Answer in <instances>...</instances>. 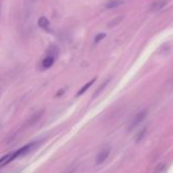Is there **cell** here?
Wrapping results in <instances>:
<instances>
[{
    "mask_svg": "<svg viewBox=\"0 0 173 173\" xmlns=\"http://www.w3.org/2000/svg\"><path fill=\"white\" fill-rule=\"evenodd\" d=\"M53 64H54V57L52 55L46 56L43 59V61H42V67H43V69L50 68Z\"/></svg>",
    "mask_w": 173,
    "mask_h": 173,
    "instance_id": "7",
    "label": "cell"
},
{
    "mask_svg": "<svg viewBox=\"0 0 173 173\" xmlns=\"http://www.w3.org/2000/svg\"><path fill=\"white\" fill-rule=\"evenodd\" d=\"M167 4V1L166 0H158V1H155L153 4L151 5L150 7V10L151 11H159V10L163 9L164 6Z\"/></svg>",
    "mask_w": 173,
    "mask_h": 173,
    "instance_id": "3",
    "label": "cell"
},
{
    "mask_svg": "<svg viewBox=\"0 0 173 173\" xmlns=\"http://www.w3.org/2000/svg\"><path fill=\"white\" fill-rule=\"evenodd\" d=\"M109 154H110V150H109V149H106V150L101 151L100 153L98 154V156H97V159H96V163H97V164L103 163V162L108 158Z\"/></svg>",
    "mask_w": 173,
    "mask_h": 173,
    "instance_id": "4",
    "label": "cell"
},
{
    "mask_svg": "<svg viewBox=\"0 0 173 173\" xmlns=\"http://www.w3.org/2000/svg\"><path fill=\"white\" fill-rule=\"evenodd\" d=\"M110 79H108V81L104 82V84L102 85V86H101V88H100V89H98V91H97V92H96V94H95V96H94V97H97V96H98V95H99V94H100V93H101V92H102L104 89H105V87H106V86H107V85H108V82H110Z\"/></svg>",
    "mask_w": 173,
    "mask_h": 173,
    "instance_id": "11",
    "label": "cell"
},
{
    "mask_svg": "<svg viewBox=\"0 0 173 173\" xmlns=\"http://www.w3.org/2000/svg\"><path fill=\"white\" fill-rule=\"evenodd\" d=\"M146 131H147V128H144V129L141 130V131L137 134V137H135V142H137V143L141 142V141H142V138L144 137V135H145Z\"/></svg>",
    "mask_w": 173,
    "mask_h": 173,
    "instance_id": "9",
    "label": "cell"
},
{
    "mask_svg": "<svg viewBox=\"0 0 173 173\" xmlns=\"http://www.w3.org/2000/svg\"><path fill=\"white\" fill-rule=\"evenodd\" d=\"M165 170H166V166H165L164 164H160V165L157 166L155 173H163Z\"/></svg>",
    "mask_w": 173,
    "mask_h": 173,
    "instance_id": "12",
    "label": "cell"
},
{
    "mask_svg": "<svg viewBox=\"0 0 173 173\" xmlns=\"http://www.w3.org/2000/svg\"><path fill=\"white\" fill-rule=\"evenodd\" d=\"M96 79H97V78H94L92 79V81H90V82H88L86 85H85V86H82L81 89L79 90V92L76 93V97H79V96H82V94H85V93H86L88 90L90 89V87H92L93 86V84H94V82H96Z\"/></svg>",
    "mask_w": 173,
    "mask_h": 173,
    "instance_id": "6",
    "label": "cell"
},
{
    "mask_svg": "<svg viewBox=\"0 0 173 173\" xmlns=\"http://www.w3.org/2000/svg\"><path fill=\"white\" fill-rule=\"evenodd\" d=\"M105 38H106V34L105 33L98 34L97 36L95 37V43H99V42H101L103 39H105Z\"/></svg>",
    "mask_w": 173,
    "mask_h": 173,
    "instance_id": "10",
    "label": "cell"
},
{
    "mask_svg": "<svg viewBox=\"0 0 173 173\" xmlns=\"http://www.w3.org/2000/svg\"><path fill=\"white\" fill-rule=\"evenodd\" d=\"M59 91L60 92H58L57 94H56V97H58V96H61V95L63 94V93H64V90H63V89L62 90H59Z\"/></svg>",
    "mask_w": 173,
    "mask_h": 173,
    "instance_id": "13",
    "label": "cell"
},
{
    "mask_svg": "<svg viewBox=\"0 0 173 173\" xmlns=\"http://www.w3.org/2000/svg\"><path fill=\"white\" fill-rule=\"evenodd\" d=\"M146 115H147V110H143V111H141L140 113L137 114V115H135V117L134 119H132V121H131V123H130V126H129V129H131V128H134V126H137L140 122H142L144 119H145V117Z\"/></svg>",
    "mask_w": 173,
    "mask_h": 173,
    "instance_id": "1",
    "label": "cell"
},
{
    "mask_svg": "<svg viewBox=\"0 0 173 173\" xmlns=\"http://www.w3.org/2000/svg\"><path fill=\"white\" fill-rule=\"evenodd\" d=\"M125 3V0H110L107 4H106V8L108 9H113L116 7H119L121 5Z\"/></svg>",
    "mask_w": 173,
    "mask_h": 173,
    "instance_id": "5",
    "label": "cell"
},
{
    "mask_svg": "<svg viewBox=\"0 0 173 173\" xmlns=\"http://www.w3.org/2000/svg\"><path fill=\"white\" fill-rule=\"evenodd\" d=\"M38 26H40V28L44 29V30H48L50 26V22L48 20L47 17H41L38 20Z\"/></svg>",
    "mask_w": 173,
    "mask_h": 173,
    "instance_id": "8",
    "label": "cell"
},
{
    "mask_svg": "<svg viewBox=\"0 0 173 173\" xmlns=\"http://www.w3.org/2000/svg\"><path fill=\"white\" fill-rule=\"evenodd\" d=\"M33 147H34V143H31V144H29V145H26V146H23V147L20 148V150L13 152V156H14V158H17V157H20V156L25 155V154L28 153V152L30 151Z\"/></svg>",
    "mask_w": 173,
    "mask_h": 173,
    "instance_id": "2",
    "label": "cell"
}]
</instances>
